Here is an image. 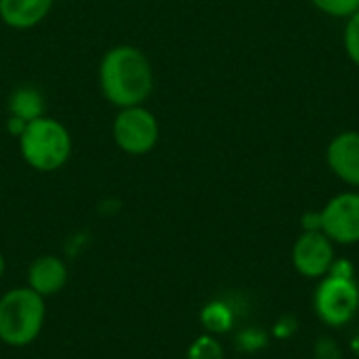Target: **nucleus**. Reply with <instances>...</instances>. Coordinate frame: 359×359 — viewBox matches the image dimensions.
Here are the masks:
<instances>
[{"label":"nucleus","mask_w":359,"mask_h":359,"mask_svg":"<svg viewBox=\"0 0 359 359\" xmlns=\"http://www.w3.org/2000/svg\"><path fill=\"white\" fill-rule=\"evenodd\" d=\"M67 276V265L59 257H38L27 269V286L46 299L65 288Z\"/></svg>","instance_id":"9"},{"label":"nucleus","mask_w":359,"mask_h":359,"mask_svg":"<svg viewBox=\"0 0 359 359\" xmlns=\"http://www.w3.org/2000/svg\"><path fill=\"white\" fill-rule=\"evenodd\" d=\"M303 231H322V212L320 210H309L301 219Z\"/></svg>","instance_id":"16"},{"label":"nucleus","mask_w":359,"mask_h":359,"mask_svg":"<svg viewBox=\"0 0 359 359\" xmlns=\"http://www.w3.org/2000/svg\"><path fill=\"white\" fill-rule=\"evenodd\" d=\"M25 126H27V122H25V120H21V118L8 116V120H6V130H8V135H11V137H15V139H19V137H21V133L25 130Z\"/></svg>","instance_id":"18"},{"label":"nucleus","mask_w":359,"mask_h":359,"mask_svg":"<svg viewBox=\"0 0 359 359\" xmlns=\"http://www.w3.org/2000/svg\"><path fill=\"white\" fill-rule=\"evenodd\" d=\"M343 46H345V53H347L349 61L359 67V11L345 19Z\"/></svg>","instance_id":"15"},{"label":"nucleus","mask_w":359,"mask_h":359,"mask_svg":"<svg viewBox=\"0 0 359 359\" xmlns=\"http://www.w3.org/2000/svg\"><path fill=\"white\" fill-rule=\"evenodd\" d=\"M334 259V242L324 231H303L292 246V265L309 280L328 276Z\"/></svg>","instance_id":"7"},{"label":"nucleus","mask_w":359,"mask_h":359,"mask_svg":"<svg viewBox=\"0 0 359 359\" xmlns=\"http://www.w3.org/2000/svg\"><path fill=\"white\" fill-rule=\"evenodd\" d=\"M240 341H242V343H246V345H244L246 349H259V347H263V345H265V337H263V334H259V332H255V330H246V332H242V334H240Z\"/></svg>","instance_id":"17"},{"label":"nucleus","mask_w":359,"mask_h":359,"mask_svg":"<svg viewBox=\"0 0 359 359\" xmlns=\"http://www.w3.org/2000/svg\"><path fill=\"white\" fill-rule=\"evenodd\" d=\"M326 162L337 179L359 189V130L334 135L326 147Z\"/></svg>","instance_id":"8"},{"label":"nucleus","mask_w":359,"mask_h":359,"mask_svg":"<svg viewBox=\"0 0 359 359\" xmlns=\"http://www.w3.org/2000/svg\"><path fill=\"white\" fill-rule=\"evenodd\" d=\"M99 84L103 97L120 109L143 105L154 90V69L141 48L118 44L101 59Z\"/></svg>","instance_id":"1"},{"label":"nucleus","mask_w":359,"mask_h":359,"mask_svg":"<svg viewBox=\"0 0 359 359\" xmlns=\"http://www.w3.org/2000/svg\"><path fill=\"white\" fill-rule=\"evenodd\" d=\"M4 269H6V261H4V257H2V252H0V278H2V273H4Z\"/></svg>","instance_id":"19"},{"label":"nucleus","mask_w":359,"mask_h":359,"mask_svg":"<svg viewBox=\"0 0 359 359\" xmlns=\"http://www.w3.org/2000/svg\"><path fill=\"white\" fill-rule=\"evenodd\" d=\"M44 109H46L44 97L32 84H23V86L15 88L8 97V116L21 118L25 122H32L36 118L46 116Z\"/></svg>","instance_id":"11"},{"label":"nucleus","mask_w":359,"mask_h":359,"mask_svg":"<svg viewBox=\"0 0 359 359\" xmlns=\"http://www.w3.org/2000/svg\"><path fill=\"white\" fill-rule=\"evenodd\" d=\"M19 151L25 164L38 172H55L72 156V135L57 118H36L27 122L19 137Z\"/></svg>","instance_id":"2"},{"label":"nucleus","mask_w":359,"mask_h":359,"mask_svg":"<svg viewBox=\"0 0 359 359\" xmlns=\"http://www.w3.org/2000/svg\"><path fill=\"white\" fill-rule=\"evenodd\" d=\"M55 0H0V19L15 29H29L42 23Z\"/></svg>","instance_id":"10"},{"label":"nucleus","mask_w":359,"mask_h":359,"mask_svg":"<svg viewBox=\"0 0 359 359\" xmlns=\"http://www.w3.org/2000/svg\"><path fill=\"white\" fill-rule=\"evenodd\" d=\"M311 4L320 13L337 19H347L359 11V0H311Z\"/></svg>","instance_id":"14"},{"label":"nucleus","mask_w":359,"mask_h":359,"mask_svg":"<svg viewBox=\"0 0 359 359\" xmlns=\"http://www.w3.org/2000/svg\"><path fill=\"white\" fill-rule=\"evenodd\" d=\"M313 307L318 318L326 326L330 328L347 326L359 309L358 282L353 278L324 276L316 290Z\"/></svg>","instance_id":"5"},{"label":"nucleus","mask_w":359,"mask_h":359,"mask_svg":"<svg viewBox=\"0 0 359 359\" xmlns=\"http://www.w3.org/2000/svg\"><path fill=\"white\" fill-rule=\"evenodd\" d=\"M116 145L128 156H145L160 141V124L145 105L122 107L111 124Z\"/></svg>","instance_id":"4"},{"label":"nucleus","mask_w":359,"mask_h":359,"mask_svg":"<svg viewBox=\"0 0 359 359\" xmlns=\"http://www.w3.org/2000/svg\"><path fill=\"white\" fill-rule=\"evenodd\" d=\"M44 297L29 286L11 288L0 299V341L8 347L32 345L44 326Z\"/></svg>","instance_id":"3"},{"label":"nucleus","mask_w":359,"mask_h":359,"mask_svg":"<svg viewBox=\"0 0 359 359\" xmlns=\"http://www.w3.org/2000/svg\"><path fill=\"white\" fill-rule=\"evenodd\" d=\"M202 324L208 330V334H221V332H227L231 328L233 313H231V309L225 303L215 301V303H210V305L204 307V311H202Z\"/></svg>","instance_id":"12"},{"label":"nucleus","mask_w":359,"mask_h":359,"mask_svg":"<svg viewBox=\"0 0 359 359\" xmlns=\"http://www.w3.org/2000/svg\"><path fill=\"white\" fill-rule=\"evenodd\" d=\"M353 349H355V353L359 355V334L353 339Z\"/></svg>","instance_id":"20"},{"label":"nucleus","mask_w":359,"mask_h":359,"mask_svg":"<svg viewBox=\"0 0 359 359\" xmlns=\"http://www.w3.org/2000/svg\"><path fill=\"white\" fill-rule=\"evenodd\" d=\"M322 212V231L343 246L359 242V191H343L328 200Z\"/></svg>","instance_id":"6"},{"label":"nucleus","mask_w":359,"mask_h":359,"mask_svg":"<svg viewBox=\"0 0 359 359\" xmlns=\"http://www.w3.org/2000/svg\"><path fill=\"white\" fill-rule=\"evenodd\" d=\"M187 359H225V349L215 334H202L189 345Z\"/></svg>","instance_id":"13"}]
</instances>
